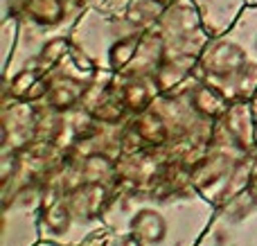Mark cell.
<instances>
[{
	"instance_id": "cell-1",
	"label": "cell",
	"mask_w": 257,
	"mask_h": 246,
	"mask_svg": "<svg viewBox=\"0 0 257 246\" xmlns=\"http://www.w3.org/2000/svg\"><path fill=\"white\" fill-rule=\"evenodd\" d=\"M217 208L194 188L156 194L113 185L104 224L138 246H196Z\"/></svg>"
},
{
	"instance_id": "cell-13",
	"label": "cell",
	"mask_w": 257,
	"mask_h": 246,
	"mask_svg": "<svg viewBox=\"0 0 257 246\" xmlns=\"http://www.w3.org/2000/svg\"><path fill=\"white\" fill-rule=\"evenodd\" d=\"M253 113H255V140H257V95L253 97ZM250 188L257 192V156H255V167H253V179H250Z\"/></svg>"
},
{
	"instance_id": "cell-10",
	"label": "cell",
	"mask_w": 257,
	"mask_h": 246,
	"mask_svg": "<svg viewBox=\"0 0 257 246\" xmlns=\"http://www.w3.org/2000/svg\"><path fill=\"white\" fill-rule=\"evenodd\" d=\"M176 0H131L124 16L142 27H151Z\"/></svg>"
},
{
	"instance_id": "cell-5",
	"label": "cell",
	"mask_w": 257,
	"mask_h": 246,
	"mask_svg": "<svg viewBox=\"0 0 257 246\" xmlns=\"http://www.w3.org/2000/svg\"><path fill=\"white\" fill-rule=\"evenodd\" d=\"M154 27L163 43V63L158 70L160 90H172L196 70L199 57L212 34L208 32L194 0H176Z\"/></svg>"
},
{
	"instance_id": "cell-7",
	"label": "cell",
	"mask_w": 257,
	"mask_h": 246,
	"mask_svg": "<svg viewBox=\"0 0 257 246\" xmlns=\"http://www.w3.org/2000/svg\"><path fill=\"white\" fill-rule=\"evenodd\" d=\"M196 246H257V192L241 190L217 208Z\"/></svg>"
},
{
	"instance_id": "cell-2",
	"label": "cell",
	"mask_w": 257,
	"mask_h": 246,
	"mask_svg": "<svg viewBox=\"0 0 257 246\" xmlns=\"http://www.w3.org/2000/svg\"><path fill=\"white\" fill-rule=\"evenodd\" d=\"M257 156L253 102H232L212 127V136L192 172V185L214 208L250 188Z\"/></svg>"
},
{
	"instance_id": "cell-3",
	"label": "cell",
	"mask_w": 257,
	"mask_h": 246,
	"mask_svg": "<svg viewBox=\"0 0 257 246\" xmlns=\"http://www.w3.org/2000/svg\"><path fill=\"white\" fill-rule=\"evenodd\" d=\"M194 77L230 102H253L257 95V5H246L230 30L208 41Z\"/></svg>"
},
{
	"instance_id": "cell-11",
	"label": "cell",
	"mask_w": 257,
	"mask_h": 246,
	"mask_svg": "<svg viewBox=\"0 0 257 246\" xmlns=\"http://www.w3.org/2000/svg\"><path fill=\"white\" fill-rule=\"evenodd\" d=\"M81 246H138V244L128 235L117 233V230L108 228V226H102L93 235H88Z\"/></svg>"
},
{
	"instance_id": "cell-9",
	"label": "cell",
	"mask_w": 257,
	"mask_h": 246,
	"mask_svg": "<svg viewBox=\"0 0 257 246\" xmlns=\"http://www.w3.org/2000/svg\"><path fill=\"white\" fill-rule=\"evenodd\" d=\"M194 5L199 7L208 32L212 36H219L230 30L248 3L246 0H194Z\"/></svg>"
},
{
	"instance_id": "cell-8",
	"label": "cell",
	"mask_w": 257,
	"mask_h": 246,
	"mask_svg": "<svg viewBox=\"0 0 257 246\" xmlns=\"http://www.w3.org/2000/svg\"><path fill=\"white\" fill-rule=\"evenodd\" d=\"M43 194H45V188H41V185H23V188L5 192L3 244L0 246L39 244Z\"/></svg>"
},
{
	"instance_id": "cell-14",
	"label": "cell",
	"mask_w": 257,
	"mask_h": 246,
	"mask_svg": "<svg viewBox=\"0 0 257 246\" xmlns=\"http://www.w3.org/2000/svg\"><path fill=\"white\" fill-rule=\"evenodd\" d=\"M36 246H61V244H54V242H39Z\"/></svg>"
},
{
	"instance_id": "cell-15",
	"label": "cell",
	"mask_w": 257,
	"mask_h": 246,
	"mask_svg": "<svg viewBox=\"0 0 257 246\" xmlns=\"http://www.w3.org/2000/svg\"><path fill=\"white\" fill-rule=\"evenodd\" d=\"M246 3H248V5H257V0H246Z\"/></svg>"
},
{
	"instance_id": "cell-6",
	"label": "cell",
	"mask_w": 257,
	"mask_h": 246,
	"mask_svg": "<svg viewBox=\"0 0 257 246\" xmlns=\"http://www.w3.org/2000/svg\"><path fill=\"white\" fill-rule=\"evenodd\" d=\"M147 27L126 16H111L90 5L70 34V43L99 70L120 72L131 63Z\"/></svg>"
},
{
	"instance_id": "cell-4",
	"label": "cell",
	"mask_w": 257,
	"mask_h": 246,
	"mask_svg": "<svg viewBox=\"0 0 257 246\" xmlns=\"http://www.w3.org/2000/svg\"><path fill=\"white\" fill-rule=\"evenodd\" d=\"M108 185L88 183L77 188H48L41 212V239L61 246H81L104 224Z\"/></svg>"
},
{
	"instance_id": "cell-12",
	"label": "cell",
	"mask_w": 257,
	"mask_h": 246,
	"mask_svg": "<svg viewBox=\"0 0 257 246\" xmlns=\"http://www.w3.org/2000/svg\"><path fill=\"white\" fill-rule=\"evenodd\" d=\"M16 39H18V21L16 16H5L3 18V63L5 68L12 61L14 48H16Z\"/></svg>"
}]
</instances>
